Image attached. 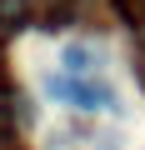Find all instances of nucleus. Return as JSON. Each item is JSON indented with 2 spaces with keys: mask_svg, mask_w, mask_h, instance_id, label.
<instances>
[{
  "mask_svg": "<svg viewBox=\"0 0 145 150\" xmlns=\"http://www.w3.org/2000/svg\"><path fill=\"white\" fill-rule=\"evenodd\" d=\"M55 95L70 100L75 110H110V105H120L110 95V85H100V80H55Z\"/></svg>",
  "mask_w": 145,
  "mask_h": 150,
  "instance_id": "nucleus-1",
  "label": "nucleus"
},
{
  "mask_svg": "<svg viewBox=\"0 0 145 150\" xmlns=\"http://www.w3.org/2000/svg\"><path fill=\"white\" fill-rule=\"evenodd\" d=\"M90 60H95V50H85V45H70L65 50V65L70 70H90Z\"/></svg>",
  "mask_w": 145,
  "mask_h": 150,
  "instance_id": "nucleus-2",
  "label": "nucleus"
},
{
  "mask_svg": "<svg viewBox=\"0 0 145 150\" xmlns=\"http://www.w3.org/2000/svg\"><path fill=\"white\" fill-rule=\"evenodd\" d=\"M120 10H125L130 20H145V0H120Z\"/></svg>",
  "mask_w": 145,
  "mask_h": 150,
  "instance_id": "nucleus-3",
  "label": "nucleus"
}]
</instances>
